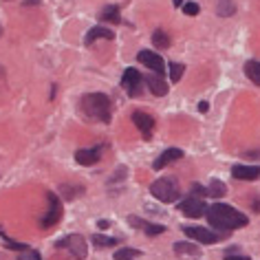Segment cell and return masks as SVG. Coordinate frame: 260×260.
<instances>
[{"instance_id":"obj_33","label":"cell","mask_w":260,"mask_h":260,"mask_svg":"<svg viewBox=\"0 0 260 260\" xmlns=\"http://www.w3.org/2000/svg\"><path fill=\"white\" fill-rule=\"evenodd\" d=\"M24 5H40V0H24Z\"/></svg>"},{"instance_id":"obj_30","label":"cell","mask_w":260,"mask_h":260,"mask_svg":"<svg viewBox=\"0 0 260 260\" xmlns=\"http://www.w3.org/2000/svg\"><path fill=\"white\" fill-rule=\"evenodd\" d=\"M225 260H251L249 256H240V253H225Z\"/></svg>"},{"instance_id":"obj_2","label":"cell","mask_w":260,"mask_h":260,"mask_svg":"<svg viewBox=\"0 0 260 260\" xmlns=\"http://www.w3.org/2000/svg\"><path fill=\"white\" fill-rule=\"evenodd\" d=\"M82 113L93 121L100 123H108L110 117H113V104H110V97L104 93H88L82 97Z\"/></svg>"},{"instance_id":"obj_17","label":"cell","mask_w":260,"mask_h":260,"mask_svg":"<svg viewBox=\"0 0 260 260\" xmlns=\"http://www.w3.org/2000/svg\"><path fill=\"white\" fill-rule=\"evenodd\" d=\"M100 20H104V22H113V24H119V22H121L119 7H117V5H108V7H104V9H102V14H100Z\"/></svg>"},{"instance_id":"obj_31","label":"cell","mask_w":260,"mask_h":260,"mask_svg":"<svg viewBox=\"0 0 260 260\" xmlns=\"http://www.w3.org/2000/svg\"><path fill=\"white\" fill-rule=\"evenodd\" d=\"M207 108H210V106H207V102H201V104H199V110H201V113H207Z\"/></svg>"},{"instance_id":"obj_8","label":"cell","mask_w":260,"mask_h":260,"mask_svg":"<svg viewBox=\"0 0 260 260\" xmlns=\"http://www.w3.org/2000/svg\"><path fill=\"white\" fill-rule=\"evenodd\" d=\"M179 210L185 214L187 218H201L203 214H207V207L205 203L201 201L199 197H190V199H183L179 203Z\"/></svg>"},{"instance_id":"obj_18","label":"cell","mask_w":260,"mask_h":260,"mask_svg":"<svg viewBox=\"0 0 260 260\" xmlns=\"http://www.w3.org/2000/svg\"><path fill=\"white\" fill-rule=\"evenodd\" d=\"M245 75L249 77L256 86H260V62L258 60H249V62H247L245 64Z\"/></svg>"},{"instance_id":"obj_5","label":"cell","mask_w":260,"mask_h":260,"mask_svg":"<svg viewBox=\"0 0 260 260\" xmlns=\"http://www.w3.org/2000/svg\"><path fill=\"white\" fill-rule=\"evenodd\" d=\"M144 77H141V73L137 69H126V73H123L121 77V86L123 90L130 95V97H139L141 93H144Z\"/></svg>"},{"instance_id":"obj_14","label":"cell","mask_w":260,"mask_h":260,"mask_svg":"<svg viewBox=\"0 0 260 260\" xmlns=\"http://www.w3.org/2000/svg\"><path fill=\"white\" fill-rule=\"evenodd\" d=\"M144 82L148 84V88H150V93H152V95H157V97L168 95V84L164 82V77H161V75L150 73V75H146V77H144Z\"/></svg>"},{"instance_id":"obj_16","label":"cell","mask_w":260,"mask_h":260,"mask_svg":"<svg viewBox=\"0 0 260 260\" xmlns=\"http://www.w3.org/2000/svg\"><path fill=\"white\" fill-rule=\"evenodd\" d=\"M113 38H115V34L108 27H93L84 36V44H93L95 40H113Z\"/></svg>"},{"instance_id":"obj_24","label":"cell","mask_w":260,"mask_h":260,"mask_svg":"<svg viewBox=\"0 0 260 260\" xmlns=\"http://www.w3.org/2000/svg\"><path fill=\"white\" fill-rule=\"evenodd\" d=\"M225 183L223 181H212L210 183V187H207V194L210 197H214V199H220V197H225Z\"/></svg>"},{"instance_id":"obj_29","label":"cell","mask_w":260,"mask_h":260,"mask_svg":"<svg viewBox=\"0 0 260 260\" xmlns=\"http://www.w3.org/2000/svg\"><path fill=\"white\" fill-rule=\"evenodd\" d=\"M192 192H194V197H205L207 190L203 185H199V183H192Z\"/></svg>"},{"instance_id":"obj_9","label":"cell","mask_w":260,"mask_h":260,"mask_svg":"<svg viewBox=\"0 0 260 260\" xmlns=\"http://www.w3.org/2000/svg\"><path fill=\"white\" fill-rule=\"evenodd\" d=\"M183 234L187 238L197 240L201 245H210V243H216L218 236L214 234L212 230H207V227H194V225H185L183 227Z\"/></svg>"},{"instance_id":"obj_11","label":"cell","mask_w":260,"mask_h":260,"mask_svg":"<svg viewBox=\"0 0 260 260\" xmlns=\"http://www.w3.org/2000/svg\"><path fill=\"white\" fill-rule=\"evenodd\" d=\"M133 121H135V126L141 130L144 139H150V137H152V130H154V119H152V115L144 113V110H135V113H133Z\"/></svg>"},{"instance_id":"obj_19","label":"cell","mask_w":260,"mask_h":260,"mask_svg":"<svg viewBox=\"0 0 260 260\" xmlns=\"http://www.w3.org/2000/svg\"><path fill=\"white\" fill-rule=\"evenodd\" d=\"M174 253H177V256H199L201 247L192 245V243H177L174 245Z\"/></svg>"},{"instance_id":"obj_6","label":"cell","mask_w":260,"mask_h":260,"mask_svg":"<svg viewBox=\"0 0 260 260\" xmlns=\"http://www.w3.org/2000/svg\"><path fill=\"white\" fill-rule=\"evenodd\" d=\"M47 201H49V210L40 220V225L44 230H49V227H53L55 223H60V218H62V201L55 197V192H47Z\"/></svg>"},{"instance_id":"obj_1","label":"cell","mask_w":260,"mask_h":260,"mask_svg":"<svg viewBox=\"0 0 260 260\" xmlns=\"http://www.w3.org/2000/svg\"><path fill=\"white\" fill-rule=\"evenodd\" d=\"M205 216L210 220V225L218 227V230H240V227L249 223V218L243 212L234 210L232 205H225V203H214L212 207H207Z\"/></svg>"},{"instance_id":"obj_28","label":"cell","mask_w":260,"mask_h":260,"mask_svg":"<svg viewBox=\"0 0 260 260\" xmlns=\"http://www.w3.org/2000/svg\"><path fill=\"white\" fill-rule=\"evenodd\" d=\"M199 11H201V7H199L197 3H185V5H183V14H185V16H197Z\"/></svg>"},{"instance_id":"obj_32","label":"cell","mask_w":260,"mask_h":260,"mask_svg":"<svg viewBox=\"0 0 260 260\" xmlns=\"http://www.w3.org/2000/svg\"><path fill=\"white\" fill-rule=\"evenodd\" d=\"M172 3H174V7H183L185 0H172Z\"/></svg>"},{"instance_id":"obj_22","label":"cell","mask_w":260,"mask_h":260,"mask_svg":"<svg viewBox=\"0 0 260 260\" xmlns=\"http://www.w3.org/2000/svg\"><path fill=\"white\" fill-rule=\"evenodd\" d=\"M90 243H93L95 247H100V249H104V247H113V245H117V238H110V236H102V234H95V236L90 238Z\"/></svg>"},{"instance_id":"obj_7","label":"cell","mask_w":260,"mask_h":260,"mask_svg":"<svg viewBox=\"0 0 260 260\" xmlns=\"http://www.w3.org/2000/svg\"><path fill=\"white\" fill-rule=\"evenodd\" d=\"M137 60L144 64L146 69H150L152 73H157V75H161L166 71V62H164V57H161L159 53H154V51H148V49H144V51H139L137 53Z\"/></svg>"},{"instance_id":"obj_15","label":"cell","mask_w":260,"mask_h":260,"mask_svg":"<svg viewBox=\"0 0 260 260\" xmlns=\"http://www.w3.org/2000/svg\"><path fill=\"white\" fill-rule=\"evenodd\" d=\"M128 223H130V225H135V227H137V230H141V232H146L148 236H159V234H164V232H166V227H164V225L148 223V220H141V218H137V216H130V218H128Z\"/></svg>"},{"instance_id":"obj_27","label":"cell","mask_w":260,"mask_h":260,"mask_svg":"<svg viewBox=\"0 0 260 260\" xmlns=\"http://www.w3.org/2000/svg\"><path fill=\"white\" fill-rule=\"evenodd\" d=\"M18 260H42V256L38 251H34V249H24V251H20Z\"/></svg>"},{"instance_id":"obj_13","label":"cell","mask_w":260,"mask_h":260,"mask_svg":"<svg viewBox=\"0 0 260 260\" xmlns=\"http://www.w3.org/2000/svg\"><path fill=\"white\" fill-rule=\"evenodd\" d=\"M232 174L238 181H258L260 179V166H234Z\"/></svg>"},{"instance_id":"obj_26","label":"cell","mask_w":260,"mask_h":260,"mask_svg":"<svg viewBox=\"0 0 260 260\" xmlns=\"http://www.w3.org/2000/svg\"><path fill=\"white\" fill-rule=\"evenodd\" d=\"M62 192H64V199H69V201H73L75 197H80V192H82V187H71V185H62Z\"/></svg>"},{"instance_id":"obj_10","label":"cell","mask_w":260,"mask_h":260,"mask_svg":"<svg viewBox=\"0 0 260 260\" xmlns=\"http://www.w3.org/2000/svg\"><path fill=\"white\" fill-rule=\"evenodd\" d=\"M102 152H104V146L82 148V150H77V152H75V161H77L80 166H95V164H100Z\"/></svg>"},{"instance_id":"obj_4","label":"cell","mask_w":260,"mask_h":260,"mask_svg":"<svg viewBox=\"0 0 260 260\" xmlns=\"http://www.w3.org/2000/svg\"><path fill=\"white\" fill-rule=\"evenodd\" d=\"M57 247H60V249H69L71 256L77 258V260H84L86 253H88V245H86V240H84V236H80V234H71V236L62 238L60 243H57Z\"/></svg>"},{"instance_id":"obj_21","label":"cell","mask_w":260,"mask_h":260,"mask_svg":"<svg viewBox=\"0 0 260 260\" xmlns=\"http://www.w3.org/2000/svg\"><path fill=\"white\" fill-rule=\"evenodd\" d=\"M152 44H154L157 49H168V47H170V38H168L166 31L157 29V31L152 34Z\"/></svg>"},{"instance_id":"obj_23","label":"cell","mask_w":260,"mask_h":260,"mask_svg":"<svg viewBox=\"0 0 260 260\" xmlns=\"http://www.w3.org/2000/svg\"><path fill=\"white\" fill-rule=\"evenodd\" d=\"M168 69H170V82L172 84H177L181 77H183V71H185V67L183 64H179V62H170L168 64Z\"/></svg>"},{"instance_id":"obj_25","label":"cell","mask_w":260,"mask_h":260,"mask_svg":"<svg viewBox=\"0 0 260 260\" xmlns=\"http://www.w3.org/2000/svg\"><path fill=\"white\" fill-rule=\"evenodd\" d=\"M234 11H236V7H234L232 0H218V16H220V18L234 16Z\"/></svg>"},{"instance_id":"obj_20","label":"cell","mask_w":260,"mask_h":260,"mask_svg":"<svg viewBox=\"0 0 260 260\" xmlns=\"http://www.w3.org/2000/svg\"><path fill=\"white\" fill-rule=\"evenodd\" d=\"M141 256L139 249H133V247H121V249L115 251V260H137Z\"/></svg>"},{"instance_id":"obj_3","label":"cell","mask_w":260,"mask_h":260,"mask_svg":"<svg viewBox=\"0 0 260 260\" xmlns=\"http://www.w3.org/2000/svg\"><path fill=\"white\" fill-rule=\"evenodd\" d=\"M150 192L161 203H174L179 199V183L172 177H161L150 185Z\"/></svg>"},{"instance_id":"obj_12","label":"cell","mask_w":260,"mask_h":260,"mask_svg":"<svg viewBox=\"0 0 260 260\" xmlns=\"http://www.w3.org/2000/svg\"><path fill=\"white\" fill-rule=\"evenodd\" d=\"M181 157H183V150H179V148H168L166 152H161V157L154 159L152 168H154V170H164L166 166H170V164H174V161H179Z\"/></svg>"},{"instance_id":"obj_34","label":"cell","mask_w":260,"mask_h":260,"mask_svg":"<svg viewBox=\"0 0 260 260\" xmlns=\"http://www.w3.org/2000/svg\"><path fill=\"white\" fill-rule=\"evenodd\" d=\"M0 34H3V27H0Z\"/></svg>"}]
</instances>
